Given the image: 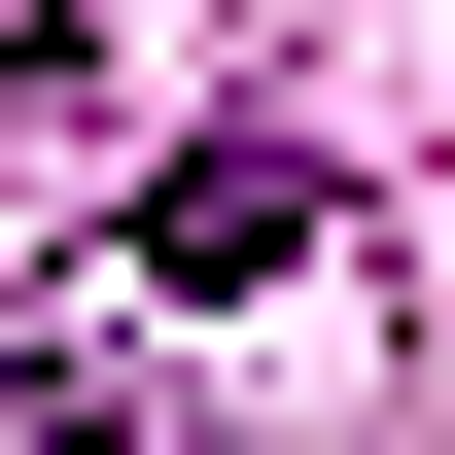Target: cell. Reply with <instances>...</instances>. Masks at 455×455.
Segmentation results:
<instances>
[{
	"mask_svg": "<svg viewBox=\"0 0 455 455\" xmlns=\"http://www.w3.org/2000/svg\"><path fill=\"white\" fill-rule=\"evenodd\" d=\"M0 455H140V386L106 350H0Z\"/></svg>",
	"mask_w": 455,
	"mask_h": 455,
	"instance_id": "7a4b0ae2",
	"label": "cell"
},
{
	"mask_svg": "<svg viewBox=\"0 0 455 455\" xmlns=\"http://www.w3.org/2000/svg\"><path fill=\"white\" fill-rule=\"evenodd\" d=\"M140 245H175V281H315V140H175Z\"/></svg>",
	"mask_w": 455,
	"mask_h": 455,
	"instance_id": "6da1fadb",
	"label": "cell"
}]
</instances>
